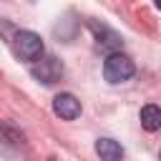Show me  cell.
Returning a JSON list of instances; mask_svg holds the SVG:
<instances>
[{
    "label": "cell",
    "mask_w": 161,
    "mask_h": 161,
    "mask_svg": "<svg viewBox=\"0 0 161 161\" xmlns=\"http://www.w3.org/2000/svg\"><path fill=\"white\" fill-rule=\"evenodd\" d=\"M156 5H158V8H161V0H156Z\"/></svg>",
    "instance_id": "obj_8"
},
{
    "label": "cell",
    "mask_w": 161,
    "mask_h": 161,
    "mask_svg": "<svg viewBox=\"0 0 161 161\" xmlns=\"http://www.w3.org/2000/svg\"><path fill=\"white\" fill-rule=\"evenodd\" d=\"M133 73H136V65L126 53H111L103 60V78L113 86L126 83L128 78H133Z\"/></svg>",
    "instance_id": "obj_1"
},
{
    "label": "cell",
    "mask_w": 161,
    "mask_h": 161,
    "mask_svg": "<svg viewBox=\"0 0 161 161\" xmlns=\"http://www.w3.org/2000/svg\"><path fill=\"white\" fill-rule=\"evenodd\" d=\"M158 161H161V153H158Z\"/></svg>",
    "instance_id": "obj_9"
},
{
    "label": "cell",
    "mask_w": 161,
    "mask_h": 161,
    "mask_svg": "<svg viewBox=\"0 0 161 161\" xmlns=\"http://www.w3.org/2000/svg\"><path fill=\"white\" fill-rule=\"evenodd\" d=\"M13 50L18 58H23L28 63H38L43 58V40L33 30H18L13 38Z\"/></svg>",
    "instance_id": "obj_2"
},
{
    "label": "cell",
    "mask_w": 161,
    "mask_h": 161,
    "mask_svg": "<svg viewBox=\"0 0 161 161\" xmlns=\"http://www.w3.org/2000/svg\"><path fill=\"white\" fill-rule=\"evenodd\" d=\"M53 111L55 116H60L63 121H75L80 116V101L73 93H58L53 98Z\"/></svg>",
    "instance_id": "obj_5"
},
{
    "label": "cell",
    "mask_w": 161,
    "mask_h": 161,
    "mask_svg": "<svg viewBox=\"0 0 161 161\" xmlns=\"http://www.w3.org/2000/svg\"><path fill=\"white\" fill-rule=\"evenodd\" d=\"M138 118H141V126H143L146 131H158V128H161V108L153 106V103L143 106Z\"/></svg>",
    "instance_id": "obj_7"
},
{
    "label": "cell",
    "mask_w": 161,
    "mask_h": 161,
    "mask_svg": "<svg viewBox=\"0 0 161 161\" xmlns=\"http://www.w3.org/2000/svg\"><path fill=\"white\" fill-rule=\"evenodd\" d=\"M96 153L101 156V161H123V146L113 138H98L96 141Z\"/></svg>",
    "instance_id": "obj_6"
},
{
    "label": "cell",
    "mask_w": 161,
    "mask_h": 161,
    "mask_svg": "<svg viewBox=\"0 0 161 161\" xmlns=\"http://www.w3.org/2000/svg\"><path fill=\"white\" fill-rule=\"evenodd\" d=\"M91 30H93V35H96V43H98V48L101 50H108V55L111 53H121V45H123V38L113 30V28H108V25H103V23H91Z\"/></svg>",
    "instance_id": "obj_4"
},
{
    "label": "cell",
    "mask_w": 161,
    "mask_h": 161,
    "mask_svg": "<svg viewBox=\"0 0 161 161\" xmlns=\"http://www.w3.org/2000/svg\"><path fill=\"white\" fill-rule=\"evenodd\" d=\"M30 73H33V78H35L38 83L53 86V83H58V80L63 78V63H60L58 58H53V55H45V58H40L38 63L30 65Z\"/></svg>",
    "instance_id": "obj_3"
}]
</instances>
